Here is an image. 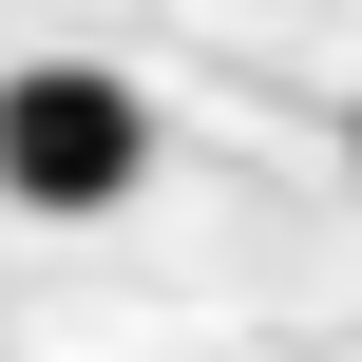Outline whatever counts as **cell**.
Here are the masks:
<instances>
[{"instance_id": "1", "label": "cell", "mask_w": 362, "mask_h": 362, "mask_svg": "<svg viewBox=\"0 0 362 362\" xmlns=\"http://www.w3.org/2000/svg\"><path fill=\"white\" fill-rule=\"evenodd\" d=\"M153 172V95L115 57H19L0 76V210H115Z\"/></svg>"}]
</instances>
